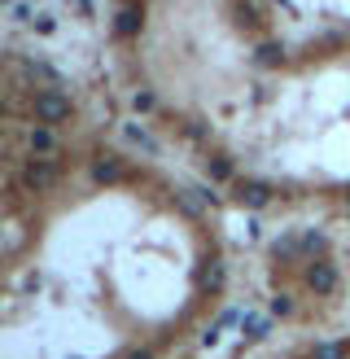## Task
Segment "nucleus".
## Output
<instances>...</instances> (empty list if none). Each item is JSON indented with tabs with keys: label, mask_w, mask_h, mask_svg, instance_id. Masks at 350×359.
Segmentation results:
<instances>
[{
	"label": "nucleus",
	"mask_w": 350,
	"mask_h": 359,
	"mask_svg": "<svg viewBox=\"0 0 350 359\" xmlns=\"http://www.w3.org/2000/svg\"><path fill=\"white\" fill-rule=\"evenodd\" d=\"M31 114H36V123H61V119H71V101H66L61 92H40L36 101H31Z\"/></svg>",
	"instance_id": "nucleus-1"
},
{
	"label": "nucleus",
	"mask_w": 350,
	"mask_h": 359,
	"mask_svg": "<svg viewBox=\"0 0 350 359\" xmlns=\"http://www.w3.org/2000/svg\"><path fill=\"white\" fill-rule=\"evenodd\" d=\"M22 180H27V189L44 193V189H53V184H57V167H53L48 158H31L27 167H22Z\"/></svg>",
	"instance_id": "nucleus-2"
},
{
	"label": "nucleus",
	"mask_w": 350,
	"mask_h": 359,
	"mask_svg": "<svg viewBox=\"0 0 350 359\" xmlns=\"http://www.w3.org/2000/svg\"><path fill=\"white\" fill-rule=\"evenodd\" d=\"M237 202L249 206V210H263V206L272 202V189L258 184V180H241V184H237Z\"/></svg>",
	"instance_id": "nucleus-3"
},
{
	"label": "nucleus",
	"mask_w": 350,
	"mask_h": 359,
	"mask_svg": "<svg viewBox=\"0 0 350 359\" xmlns=\"http://www.w3.org/2000/svg\"><path fill=\"white\" fill-rule=\"evenodd\" d=\"M307 285H311L315 293H333V289H337V272H333V263L315 258V263L307 268Z\"/></svg>",
	"instance_id": "nucleus-4"
},
{
	"label": "nucleus",
	"mask_w": 350,
	"mask_h": 359,
	"mask_svg": "<svg viewBox=\"0 0 350 359\" xmlns=\"http://www.w3.org/2000/svg\"><path fill=\"white\" fill-rule=\"evenodd\" d=\"M140 27H145V9H140V5H123V9H119V18H114V31H119L123 40L140 36Z\"/></svg>",
	"instance_id": "nucleus-5"
},
{
	"label": "nucleus",
	"mask_w": 350,
	"mask_h": 359,
	"mask_svg": "<svg viewBox=\"0 0 350 359\" xmlns=\"http://www.w3.org/2000/svg\"><path fill=\"white\" fill-rule=\"evenodd\" d=\"M31 154H40V158L53 154V132L48 127H31Z\"/></svg>",
	"instance_id": "nucleus-6"
},
{
	"label": "nucleus",
	"mask_w": 350,
	"mask_h": 359,
	"mask_svg": "<svg viewBox=\"0 0 350 359\" xmlns=\"http://www.w3.org/2000/svg\"><path fill=\"white\" fill-rule=\"evenodd\" d=\"M241 329H245V337H249V342H263V337H268V320H258V316H249V320L241 324Z\"/></svg>",
	"instance_id": "nucleus-7"
},
{
	"label": "nucleus",
	"mask_w": 350,
	"mask_h": 359,
	"mask_svg": "<svg viewBox=\"0 0 350 359\" xmlns=\"http://www.w3.org/2000/svg\"><path fill=\"white\" fill-rule=\"evenodd\" d=\"M280 57H285V48H280V44H263L258 48V61H263V66H276Z\"/></svg>",
	"instance_id": "nucleus-8"
},
{
	"label": "nucleus",
	"mask_w": 350,
	"mask_h": 359,
	"mask_svg": "<svg viewBox=\"0 0 350 359\" xmlns=\"http://www.w3.org/2000/svg\"><path fill=\"white\" fill-rule=\"evenodd\" d=\"M101 184H110V180H119V162H96V171H92Z\"/></svg>",
	"instance_id": "nucleus-9"
},
{
	"label": "nucleus",
	"mask_w": 350,
	"mask_h": 359,
	"mask_svg": "<svg viewBox=\"0 0 350 359\" xmlns=\"http://www.w3.org/2000/svg\"><path fill=\"white\" fill-rule=\"evenodd\" d=\"M175 202H180V206H184V210H189V215H202V202H197V198H193V193H189V189H180V193H175Z\"/></svg>",
	"instance_id": "nucleus-10"
},
{
	"label": "nucleus",
	"mask_w": 350,
	"mask_h": 359,
	"mask_svg": "<svg viewBox=\"0 0 350 359\" xmlns=\"http://www.w3.org/2000/svg\"><path fill=\"white\" fill-rule=\"evenodd\" d=\"M210 175H214V180H228V175H232L228 158H210Z\"/></svg>",
	"instance_id": "nucleus-11"
},
{
	"label": "nucleus",
	"mask_w": 350,
	"mask_h": 359,
	"mask_svg": "<svg viewBox=\"0 0 350 359\" xmlns=\"http://www.w3.org/2000/svg\"><path fill=\"white\" fill-rule=\"evenodd\" d=\"M202 285H206V289H219V285H224V268H210V272L202 276Z\"/></svg>",
	"instance_id": "nucleus-12"
},
{
	"label": "nucleus",
	"mask_w": 350,
	"mask_h": 359,
	"mask_svg": "<svg viewBox=\"0 0 350 359\" xmlns=\"http://www.w3.org/2000/svg\"><path fill=\"white\" fill-rule=\"evenodd\" d=\"M293 312V302L285 298V293H280V298H272V316H289Z\"/></svg>",
	"instance_id": "nucleus-13"
},
{
	"label": "nucleus",
	"mask_w": 350,
	"mask_h": 359,
	"mask_svg": "<svg viewBox=\"0 0 350 359\" xmlns=\"http://www.w3.org/2000/svg\"><path fill=\"white\" fill-rule=\"evenodd\" d=\"M31 27H36V31H44V36H48V31H53L57 22H53V13H36V22H31Z\"/></svg>",
	"instance_id": "nucleus-14"
},
{
	"label": "nucleus",
	"mask_w": 350,
	"mask_h": 359,
	"mask_svg": "<svg viewBox=\"0 0 350 359\" xmlns=\"http://www.w3.org/2000/svg\"><path fill=\"white\" fill-rule=\"evenodd\" d=\"M346 355V346H320L315 351V359H342Z\"/></svg>",
	"instance_id": "nucleus-15"
},
{
	"label": "nucleus",
	"mask_w": 350,
	"mask_h": 359,
	"mask_svg": "<svg viewBox=\"0 0 350 359\" xmlns=\"http://www.w3.org/2000/svg\"><path fill=\"white\" fill-rule=\"evenodd\" d=\"M237 13H241V22H245L249 31H254V27H258V13H254V9H249V5H241Z\"/></svg>",
	"instance_id": "nucleus-16"
},
{
	"label": "nucleus",
	"mask_w": 350,
	"mask_h": 359,
	"mask_svg": "<svg viewBox=\"0 0 350 359\" xmlns=\"http://www.w3.org/2000/svg\"><path fill=\"white\" fill-rule=\"evenodd\" d=\"M302 250H324V237L320 233H307L302 237Z\"/></svg>",
	"instance_id": "nucleus-17"
},
{
	"label": "nucleus",
	"mask_w": 350,
	"mask_h": 359,
	"mask_svg": "<svg viewBox=\"0 0 350 359\" xmlns=\"http://www.w3.org/2000/svg\"><path fill=\"white\" fill-rule=\"evenodd\" d=\"M127 359H154V355H149V351H136V355H127Z\"/></svg>",
	"instance_id": "nucleus-18"
},
{
	"label": "nucleus",
	"mask_w": 350,
	"mask_h": 359,
	"mask_svg": "<svg viewBox=\"0 0 350 359\" xmlns=\"http://www.w3.org/2000/svg\"><path fill=\"white\" fill-rule=\"evenodd\" d=\"M346 206H350V193H346Z\"/></svg>",
	"instance_id": "nucleus-19"
}]
</instances>
